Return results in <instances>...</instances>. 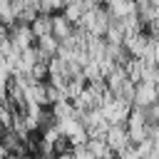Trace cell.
<instances>
[{"label": "cell", "mask_w": 159, "mask_h": 159, "mask_svg": "<svg viewBox=\"0 0 159 159\" xmlns=\"http://www.w3.org/2000/svg\"><path fill=\"white\" fill-rule=\"evenodd\" d=\"M72 30H75V27H72L62 15H52V32H50V35H52L57 42L70 40V37H72Z\"/></svg>", "instance_id": "6da1fadb"}, {"label": "cell", "mask_w": 159, "mask_h": 159, "mask_svg": "<svg viewBox=\"0 0 159 159\" xmlns=\"http://www.w3.org/2000/svg\"><path fill=\"white\" fill-rule=\"evenodd\" d=\"M27 27H30V32H32L35 40H37V37H45V35L52 32V15H37Z\"/></svg>", "instance_id": "7a4b0ae2"}]
</instances>
